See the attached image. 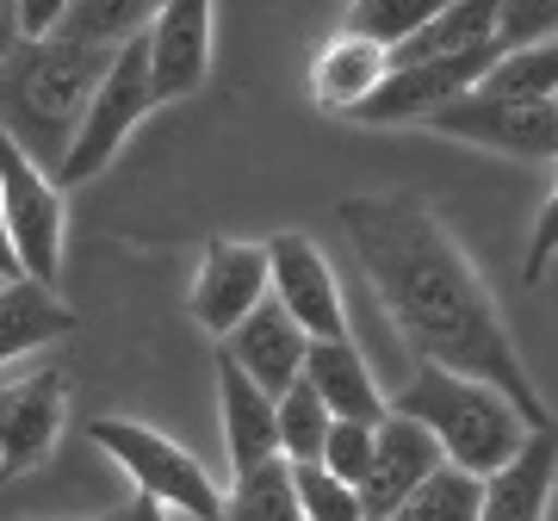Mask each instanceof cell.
Wrapping results in <instances>:
<instances>
[{
    "label": "cell",
    "mask_w": 558,
    "mask_h": 521,
    "mask_svg": "<svg viewBox=\"0 0 558 521\" xmlns=\"http://www.w3.org/2000/svg\"><path fill=\"white\" fill-rule=\"evenodd\" d=\"M336 218L416 366L478 379L515 403L527 428H558L553 410L539 403V385L527 379V361L502 329L497 299L484 292L472 260L459 255V242L440 230V218L416 193H360L336 205Z\"/></svg>",
    "instance_id": "1"
},
{
    "label": "cell",
    "mask_w": 558,
    "mask_h": 521,
    "mask_svg": "<svg viewBox=\"0 0 558 521\" xmlns=\"http://www.w3.org/2000/svg\"><path fill=\"white\" fill-rule=\"evenodd\" d=\"M106 62H112V50H87V44L62 38L13 44V57L0 62V137L38 161L44 174H57Z\"/></svg>",
    "instance_id": "2"
},
{
    "label": "cell",
    "mask_w": 558,
    "mask_h": 521,
    "mask_svg": "<svg viewBox=\"0 0 558 521\" xmlns=\"http://www.w3.org/2000/svg\"><path fill=\"white\" fill-rule=\"evenodd\" d=\"M391 416L428 428L440 460L472 472V478L502 472L527 447V435H534L502 391H490L478 379H459V373H440V366H416L410 373V385L391 398Z\"/></svg>",
    "instance_id": "3"
},
{
    "label": "cell",
    "mask_w": 558,
    "mask_h": 521,
    "mask_svg": "<svg viewBox=\"0 0 558 521\" xmlns=\"http://www.w3.org/2000/svg\"><path fill=\"white\" fill-rule=\"evenodd\" d=\"M87 441L137 484L143 502H156V509L186 516V521H223L218 478H211L180 441H168V435H156V428H143V422H131V416H94L87 422Z\"/></svg>",
    "instance_id": "4"
},
{
    "label": "cell",
    "mask_w": 558,
    "mask_h": 521,
    "mask_svg": "<svg viewBox=\"0 0 558 521\" xmlns=\"http://www.w3.org/2000/svg\"><path fill=\"white\" fill-rule=\"evenodd\" d=\"M149 112H156V100H149V57H143V38H137V44H124V50H112V62H106L100 87H94V100H87V119H81L62 168L50 174L57 193L62 186H87L94 174H106V161L119 156L124 137H131Z\"/></svg>",
    "instance_id": "5"
},
{
    "label": "cell",
    "mask_w": 558,
    "mask_h": 521,
    "mask_svg": "<svg viewBox=\"0 0 558 521\" xmlns=\"http://www.w3.org/2000/svg\"><path fill=\"white\" fill-rule=\"evenodd\" d=\"M0 218H7V242L20 260V280H38L57 292L62 274V193L32 156H20L0 137Z\"/></svg>",
    "instance_id": "6"
},
{
    "label": "cell",
    "mask_w": 558,
    "mask_h": 521,
    "mask_svg": "<svg viewBox=\"0 0 558 521\" xmlns=\"http://www.w3.org/2000/svg\"><path fill=\"white\" fill-rule=\"evenodd\" d=\"M267 249V299L299 323L311 341H341L348 336V304H341V286L329 274L323 249L304 230H279Z\"/></svg>",
    "instance_id": "7"
},
{
    "label": "cell",
    "mask_w": 558,
    "mask_h": 521,
    "mask_svg": "<svg viewBox=\"0 0 558 521\" xmlns=\"http://www.w3.org/2000/svg\"><path fill=\"white\" fill-rule=\"evenodd\" d=\"M440 137L478 143V149H502V156H527V161H553L558 156V112L553 106H521L497 100V94H465V100L440 106L435 119H422Z\"/></svg>",
    "instance_id": "8"
},
{
    "label": "cell",
    "mask_w": 558,
    "mask_h": 521,
    "mask_svg": "<svg viewBox=\"0 0 558 521\" xmlns=\"http://www.w3.org/2000/svg\"><path fill=\"white\" fill-rule=\"evenodd\" d=\"M62 422H69V379L57 366H38V373L0 385V478H20L50 460Z\"/></svg>",
    "instance_id": "9"
},
{
    "label": "cell",
    "mask_w": 558,
    "mask_h": 521,
    "mask_svg": "<svg viewBox=\"0 0 558 521\" xmlns=\"http://www.w3.org/2000/svg\"><path fill=\"white\" fill-rule=\"evenodd\" d=\"M143 57H149V100L174 106L193 100L211 75V7L205 0H168L143 32Z\"/></svg>",
    "instance_id": "10"
},
{
    "label": "cell",
    "mask_w": 558,
    "mask_h": 521,
    "mask_svg": "<svg viewBox=\"0 0 558 521\" xmlns=\"http://www.w3.org/2000/svg\"><path fill=\"white\" fill-rule=\"evenodd\" d=\"M490 62H497V44H484L472 57H447V62H416V69H391L379 81V94L360 106L354 119L360 124H410V119H435L440 106L465 100L484 75H490Z\"/></svg>",
    "instance_id": "11"
},
{
    "label": "cell",
    "mask_w": 558,
    "mask_h": 521,
    "mask_svg": "<svg viewBox=\"0 0 558 521\" xmlns=\"http://www.w3.org/2000/svg\"><path fill=\"white\" fill-rule=\"evenodd\" d=\"M193 317H199V329H211V336H230L248 311H260L267 304V249L260 242H205V260H199V280H193Z\"/></svg>",
    "instance_id": "12"
},
{
    "label": "cell",
    "mask_w": 558,
    "mask_h": 521,
    "mask_svg": "<svg viewBox=\"0 0 558 521\" xmlns=\"http://www.w3.org/2000/svg\"><path fill=\"white\" fill-rule=\"evenodd\" d=\"M440 465L447 460H440V447H435L428 428H416V422H403V416H385L379 435H373V472L360 484V516L391 521L422 484L435 478Z\"/></svg>",
    "instance_id": "13"
},
{
    "label": "cell",
    "mask_w": 558,
    "mask_h": 521,
    "mask_svg": "<svg viewBox=\"0 0 558 521\" xmlns=\"http://www.w3.org/2000/svg\"><path fill=\"white\" fill-rule=\"evenodd\" d=\"M218 354L236 366L248 385H260L267 398H286V391L304 379V354H311V336H304L299 323H292L274 299H267L260 311H248V317H242L230 336H223Z\"/></svg>",
    "instance_id": "14"
},
{
    "label": "cell",
    "mask_w": 558,
    "mask_h": 521,
    "mask_svg": "<svg viewBox=\"0 0 558 521\" xmlns=\"http://www.w3.org/2000/svg\"><path fill=\"white\" fill-rule=\"evenodd\" d=\"M304 385L317 391V403L329 410L336 422H366V428H379L391 416V403L379 398V379H373V366L360 354L354 341H311V354H304Z\"/></svg>",
    "instance_id": "15"
},
{
    "label": "cell",
    "mask_w": 558,
    "mask_h": 521,
    "mask_svg": "<svg viewBox=\"0 0 558 521\" xmlns=\"http://www.w3.org/2000/svg\"><path fill=\"white\" fill-rule=\"evenodd\" d=\"M553 484H558V428H534L515 460L484 478L478 521H546Z\"/></svg>",
    "instance_id": "16"
},
{
    "label": "cell",
    "mask_w": 558,
    "mask_h": 521,
    "mask_svg": "<svg viewBox=\"0 0 558 521\" xmlns=\"http://www.w3.org/2000/svg\"><path fill=\"white\" fill-rule=\"evenodd\" d=\"M385 75H391V57H385L379 44L354 38V32H336V38L317 50V62H311V100H317L323 112L354 119L360 106L379 94Z\"/></svg>",
    "instance_id": "17"
},
{
    "label": "cell",
    "mask_w": 558,
    "mask_h": 521,
    "mask_svg": "<svg viewBox=\"0 0 558 521\" xmlns=\"http://www.w3.org/2000/svg\"><path fill=\"white\" fill-rule=\"evenodd\" d=\"M218 410H223V453H230V472H255V465L279 460V416L274 398L248 385L236 366L218 354Z\"/></svg>",
    "instance_id": "18"
},
{
    "label": "cell",
    "mask_w": 558,
    "mask_h": 521,
    "mask_svg": "<svg viewBox=\"0 0 558 521\" xmlns=\"http://www.w3.org/2000/svg\"><path fill=\"white\" fill-rule=\"evenodd\" d=\"M75 336V311L38 280H7L0 286V366L25 361L50 341Z\"/></svg>",
    "instance_id": "19"
},
{
    "label": "cell",
    "mask_w": 558,
    "mask_h": 521,
    "mask_svg": "<svg viewBox=\"0 0 558 521\" xmlns=\"http://www.w3.org/2000/svg\"><path fill=\"white\" fill-rule=\"evenodd\" d=\"M497 38V0H447L435 20L422 25L416 38L391 50V69H416V62H447V57H472Z\"/></svg>",
    "instance_id": "20"
},
{
    "label": "cell",
    "mask_w": 558,
    "mask_h": 521,
    "mask_svg": "<svg viewBox=\"0 0 558 521\" xmlns=\"http://www.w3.org/2000/svg\"><path fill=\"white\" fill-rule=\"evenodd\" d=\"M149 20H156L149 0H69L57 38L87 44V50H124V44H137L149 32Z\"/></svg>",
    "instance_id": "21"
},
{
    "label": "cell",
    "mask_w": 558,
    "mask_h": 521,
    "mask_svg": "<svg viewBox=\"0 0 558 521\" xmlns=\"http://www.w3.org/2000/svg\"><path fill=\"white\" fill-rule=\"evenodd\" d=\"M223 521H304L299 490H292V465L267 460L255 472H236L230 497H223Z\"/></svg>",
    "instance_id": "22"
},
{
    "label": "cell",
    "mask_w": 558,
    "mask_h": 521,
    "mask_svg": "<svg viewBox=\"0 0 558 521\" xmlns=\"http://www.w3.org/2000/svg\"><path fill=\"white\" fill-rule=\"evenodd\" d=\"M478 94L521 100V106H553L558 100V38L534 44V50H515V57H497L490 75L478 81Z\"/></svg>",
    "instance_id": "23"
},
{
    "label": "cell",
    "mask_w": 558,
    "mask_h": 521,
    "mask_svg": "<svg viewBox=\"0 0 558 521\" xmlns=\"http://www.w3.org/2000/svg\"><path fill=\"white\" fill-rule=\"evenodd\" d=\"M274 416H279V460L286 465H317L323 447H329V428H336V416L317 403V391L299 379L286 398H274Z\"/></svg>",
    "instance_id": "24"
},
{
    "label": "cell",
    "mask_w": 558,
    "mask_h": 521,
    "mask_svg": "<svg viewBox=\"0 0 558 521\" xmlns=\"http://www.w3.org/2000/svg\"><path fill=\"white\" fill-rule=\"evenodd\" d=\"M435 13H440V0H354L341 32H354V38L379 44L385 57H391V50H403V44L416 38L422 25L435 20Z\"/></svg>",
    "instance_id": "25"
},
{
    "label": "cell",
    "mask_w": 558,
    "mask_h": 521,
    "mask_svg": "<svg viewBox=\"0 0 558 521\" xmlns=\"http://www.w3.org/2000/svg\"><path fill=\"white\" fill-rule=\"evenodd\" d=\"M478 502H484V478L459 472V465H440L391 521H478Z\"/></svg>",
    "instance_id": "26"
},
{
    "label": "cell",
    "mask_w": 558,
    "mask_h": 521,
    "mask_svg": "<svg viewBox=\"0 0 558 521\" xmlns=\"http://www.w3.org/2000/svg\"><path fill=\"white\" fill-rule=\"evenodd\" d=\"M292 490H299V516L304 521H366L360 516V490L341 484V478H329L323 465H292Z\"/></svg>",
    "instance_id": "27"
},
{
    "label": "cell",
    "mask_w": 558,
    "mask_h": 521,
    "mask_svg": "<svg viewBox=\"0 0 558 521\" xmlns=\"http://www.w3.org/2000/svg\"><path fill=\"white\" fill-rule=\"evenodd\" d=\"M558 38V0H509L497 7V57H515V50H534V44Z\"/></svg>",
    "instance_id": "28"
},
{
    "label": "cell",
    "mask_w": 558,
    "mask_h": 521,
    "mask_svg": "<svg viewBox=\"0 0 558 521\" xmlns=\"http://www.w3.org/2000/svg\"><path fill=\"white\" fill-rule=\"evenodd\" d=\"M373 435H379V428H366V422H336V428H329V447H323V472H329V478H341V484H366V472H373Z\"/></svg>",
    "instance_id": "29"
},
{
    "label": "cell",
    "mask_w": 558,
    "mask_h": 521,
    "mask_svg": "<svg viewBox=\"0 0 558 521\" xmlns=\"http://www.w3.org/2000/svg\"><path fill=\"white\" fill-rule=\"evenodd\" d=\"M558 161V156H553ZM558 255V186H553V199L539 205V218H534V237H527V267H521V280L539 286V274H546V260Z\"/></svg>",
    "instance_id": "30"
},
{
    "label": "cell",
    "mask_w": 558,
    "mask_h": 521,
    "mask_svg": "<svg viewBox=\"0 0 558 521\" xmlns=\"http://www.w3.org/2000/svg\"><path fill=\"white\" fill-rule=\"evenodd\" d=\"M13 44H20V25H13V7H0V62L13 57Z\"/></svg>",
    "instance_id": "31"
},
{
    "label": "cell",
    "mask_w": 558,
    "mask_h": 521,
    "mask_svg": "<svg viewBox=\"0 0 558 521\" xmlns=\"http://www.w3.org/2000/svg\"><path fill=\"white\" fill-rule=\"evenodd\" d=\"M0 280H20V260H13V242H7V218H0Z\"/></svg>",
    "instance_id": "32"
},
{
    "label": "cell",
    "mask_w": 558,
    "mask_h": 521,
    "mask_svg": "<svg viewBox=\"0 0 558 521\" xmlns=\"http://www.w3.org/2000/svg\"><path fill=\"white\" fill-rule=\"evenodd\" d=\"M124 521H168V509H156V502H131V509H124Z\"/></svg>",
    "instance_id": "33"
},
{
    "label": "cell",
    "mask_w": 558,
    "mask_h": 521,
    "mask_svg": "<svg viewBox=\"0 0 558 521\" xmlns=\"http://www.w3.org/2000/svg\"><path fill=\"white\" fill-rule=\"evenodd\" d=\"M87 521H124V509H106V516H87Z\"/></svg>",
    "instance_id": "34"
},
{
    "label": "cell",
    "mask_w": 558,
    "mask_h": 521,
    "mask_svg": "<svg viewBox=\"0 0 558 521\" xmlns=\"http://www.w3.org/2000/svg\"><path fill=\"white\" fill-rule=\"evenodd\" d=\"M553 112H558V100H553Z\"/></svg>",
    "instance_id": "35"
},
{
    "label": "cell",
    "mask_w": 558,
    "mask_h": 521,
    "mask_svg": "<svg viewBox=\"0 0 558 521\" xmlns=\"http://www.w3.org/2000/svg\"><path fill=\"white\" fill-rule=\"evenodd\" d=\"M0 286H7V280H0Z\"/></svg>",
    "instance_id": "36"
}]
</instances>
